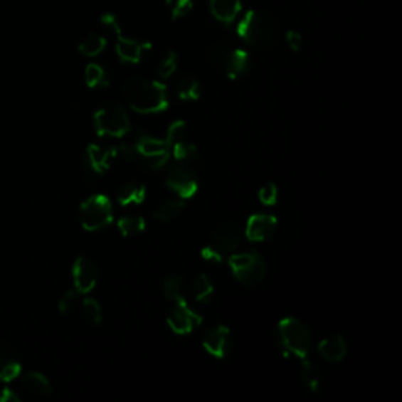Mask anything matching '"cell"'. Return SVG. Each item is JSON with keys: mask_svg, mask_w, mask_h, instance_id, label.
<instances>
[{"mask_svg": "<svg viewBox=\"0 0 402 402\" xmlns=\"http://www.w3.org/2000/svg\"><path fill=\"white\" fill-rule=\"evenodd\" d=\"M85 82L90 88H96L100 85H107V80H105V71L104 68L92 63L85 68Z\"/></svg>", "mask_w": 402, "mask_h": 402, "instance_id": "obj_32", "label": "cell"}, {"mask_svg": "<svg viewBox=\"0 0 402 402\" xmlns=\"http://www.w3.org/2000/svg\"><path fill=\"white\" fill-rule=\"evenodd\" d=\"M233 338L230 329H226L225 325H217V327L206 332V335L203 338V347L209 355L214 359L222 360L231 351Z\"/></svg>", "mask_w": 402, "mask_h": 402, "instance_id": "obj_12", "label": "cell"}, {"mask_svg": "<svg viewBox=\"0 0 402 402\" xmlns=\"http://www.w3.org/2000/svg\"><path fill=\"white\" fill-rule=\"evenodd\" d=\"M127 104L139 113H157L169 107L166 90L156 80L131 78L125 83Z\"/></svg>", "mask_w": 402, "mask_h": 402, "instance_id": "obj_1", "label": "cell"}, {"mask_svg": "<svg viewBox=\"0 0 402 402\" xmlns=\"http://www.w3.org/2000/svg\"><path fill=\"white\" fill-rule=\"evenodd\" d=\"M80 313H82L83 321L92 325H97L102 321V308L100 305V302L95 299L83 300L80 305Z\"/></svg>", "mask_w": 402, "mask_h": 402, "instance_id": "obj_29", "label": "cell"}, {"mask_svg": "<svg viewBox=\"0 0 402 402\" xmlns=\"http://www.w3.org/2000/svg\"><path fill=\"white\" fill-rule=\"evenodd\" d=\"M147 199V187L140 183H127L120 189L117 200L121 206H131V204H142Z\"/></svg>", "mask_w": 402, "mask_h": 402, "instance_id": "obj_20", "label": "cell"}, {"mask_svg": "<svg viewBox=\"0 0 402 402\" xmlns=\"http://www.w3.org/2000/svg\"><path fill=\"white\" fill-rule=\"evenodd\" d=\"M100 278V269L87 256H79L73 265L74 290L80 294H88L95 290Z\"/></svg>", "mask_w": 402, "mask_h": 402, "instance_id": "obj_11", "label": "cell"}, {"mask_svg": "<svg viewBox=\"0 0 402 402\" xmlns=\"http://www.w3.org/2000/svg\"><path fill=\"white\" fill-rule=\"evenodd\" d=\"M95 129L104 137H123L131 129V121L123 105L109 104L95 113Z\"/></svg>", "mask_w": 402, "mask_h": 402, "instance_id": "obj_5", "label": "cell"}, {"mask_svg": "<svg viewBox=\"0 0 402 402\" xmlns=\"http://www.w3.org/2000/svg\"><path fill=\"white\" fill-rule=\"evenodd\" d=\"M201 258L204 261L214 263V264H220L223 261L222 252H218V250L216 247H212V245H206V247L201 248Z\"/></svg>", "mask_w": 402, "mask_h": 402, "instance_id": "obj_39", "label": "cell"}, {"mask_svg": "<svg viewBox=\"0 0 402 402\" xmlns=\"http://www.w3.org/2000/svg\"><path fill=\"white\" fill-rule=\"evenodd\" d=\"M174 92H176L178 97L184 101H196L201 95V85L200 80L195 78L194 74H179L174 79Z\"/></svg>", "mask_w": 402, "mask_h": 402, "instance_id": "obj_19", "label": "cell"}, {"mask_svg": "<svg viewBox=\"0 0 402 402\" xmlns=\"http://www.w3.org/2000/svg\"><path fill=\"white\" fill-rule=\"evenodd\" d=\"M311 343L310 330L295 317H285L277 327V344L285 354H294L303 359L308 354Z\"/></svg>", "mask_w": 402, "mask_h": 402, "instance_id": "obj_3", "label": "cell"}, {"mask_svg": "<svg viewBox=\"0 0 402 402\" xmlns=\"http://www.w3.org/2000/svg\"><path fill=\"white\" fill-rule=\"evenodd\" d=\"M148 49H151L149 43H140L137 40H132V38H125L123 35L117 36L115 51L121 62L139 63L143 57V52Z\"/></svg>", "mask_w": 402, "mask_h": 402, "instance_id": "obj_15", "label": "cell"}, {"mask_svg": "<svg viewBox=\"0 0 402 402\" xmlns=\"http://www.w3.org/2000/svg\"><path fill=\"white\" fill-rule=\"evenodd\" d=\"M176 68H178V55H176V52L169 51L165 54V57H162L161 63H159V66H157V74L161 75V78H164V79H169L174 74V71H176Z\"/></svg>", "mask_w": 402, "mask_h": 402, "instance_id": "obj_33", "label": "cell"}, {"mask_svg": "<svg viewBox=\"0 0 402 402\" xmlns=\"http://www.w3.org/2000/svg\"><path fill=\"white\" fill-rule=\"evenodd\" d=\"M234 278L245 286H258L265 275V264L255 250L244 253H234L228 260Z\"/></svg>", "mask_w": 402, "mask_h": 402, "instance_id": "obj_4", "label": "cell"}, {"mask_svg": "<svg viewBox=\"0 0 402 402\" xmlns=\"http://www.w3.org/2000/svg\"><path fill=\"white\" fill-rule=\"evenodd\" d=\"M184 209V203L179 200H169L162 203L154 211V218L159 220V222H170V220L176 218L181 212Z\"/></svg>", "mask_w": 402, "mask_h": 402, "instance_id": "obj_27", "label": "cell"}, {"mask_svg": "<svg viewBox=\"0 0 402 402\" xmlns=\"http://www.w3.org/2000/svg\"><path fill=\"white\" fill-rule=\"evenodd\" d=\"M145 226H147L145 218L139 216H127V217H121L118 220V230L126 238L137 236V234L145 230Z\"/></svg>", "mask_w": 402, "mask_h": 402, "instance_id": "obj_26", "label": "cell"}, {"mask_svg": "<svg viewBox=\"0 0 402 402\" xmlns=\"http://www.w3.org/2000/svg\"><path fill=\"white\" fill-rule=\"evenodd\" d=\"M117 156H120L125 161L131 162L137 157V147H135V142H126L121 143V145L117 148Z\"/></svg>", "mask_w": 402, "mask_h": 402, "instance_id": "obj_38", "label": "cell"}, {"mask_svg": "<svg viewBox=\"0 0 402 402\" xmlns=\"http://www.w3.org/2000/svg\"><path fill=\"white\" fill-rule=\"evenodd\" d=\"M242 242V233L234 223L220 225L212 233V247H216L218 252H234Z\"/></svg>", "mask_w": 402, "mask_h": 402, "instance_id": "obj_14", "label": "cell"}, {"mask_svg": "<svg viewBox=\"0 0 402 402\" xmlns=\"http://www.w3.org/2000/svg\"><path fill=\"white\" fill-rule=\"evenodd\" d=\"M186 129H187L186 121H183V120L173 121V123L169 126V129H166V135H165L166 143H169V145L171 147L173 143L183 140L184 135H186Z\"/></svg>", "mask_w": 402, "mask_h": 402, "instance_id": "obj_35", "label": "cell"}, {"mask_svg": "<svg viewBox=\"0 0 402 402\" xmlns=\"http://www.w3.org/2000/svg\"><path fill=\"white\" fill-rule=\"evenodd\" d=\"M286 43L290 49H292L294 52H299L302 49V44H303V38L299 32H295V30H290V32L286 33Z\"/></svg>", "mask_w": 402, "mask_h": 402, "instance_id": "obj_40", "label": "cell"}, {"mask_svg": "<svg viewBox=\"0 0 402 402\" xmlns=\"http://www.w3.org/2000/svg\"><path fill=\"white\" fill-rule=\"evenodd\" d=\"M117 156V148L101 147V145H90L87 153L83 156V171L85 176L93 181L102 176V173L109 169V162L112 157Z\"/></svg>", "mask_w": 402, "mask_h": 402, "instance_id": "obj_9", "label": "cell"}, {"mask_svg": "<svg viewBox=\"0 0 402 402\" xmlns=\"http://www.w3.org/2000/svg\"><path fill=\"white\" fill-rule=\"evenodd\" d=\"M165 184L181 199H192L199 191V179H196L195 171L184 165L173 166L166 174Z\"/></svg>", "mask_w": 402, "mask_h": 402, "instance_id": "obj_10", "label": "cell"}, {"mask_svg": "<svg viewBox=\"0 0 402 402\" xmlns=\"http://www.w3.org/2000/svg\"><path fill=\"white\" fill-rule=\"evenodd\" d=\"M21 396L10 388H4L0 393V402H19Z\"/></svg>", "mask_w": 402, "mask_h": 402, "instance_id": "obj_41", "label": "cell"}, {"mask_svg": "<svg viewBox=\"0 0 402 402\" xmlns=\"http://www.w3.org/2000/svg\"><path fill=\"white\" fill-rule=\"evenodd\" d=\"M240 0H211L209 10L212 18L223 24H231L240 13Z\"/></svg>", "mask_w": 402, "mask_h": 402, "instance_id": "obj_17", "label": "cell"}, {"mask_svg": "<svg viewBox=\"0 0 402 402\" xmlns=\"http://www.w3.org/2000/svg\"><path fill=\"white\" fill-rule=\"evenodd\" d=\"M278 21L269 11H248L238 24V35L247 44L258 49H268L275 43Z\"/></svg>", "mask_w": 402, "mask_h": 402, "instance_id": "obj_2", "label": "cell"}, {"mask_svg": "<svg viewBox=\"0 0 402 402\" xmlns=\"http://www.w3.org/2000/svg\"><path fill=\"white\" fill-rule=\"evenodd\" d=\"M184 290V278L181 275H166L162 282V292L165 299L178 300L183 297Z\"/></svg>", "mask_w": 402, "mask_h": 402, "instance_id": "obj_28", "label": "cell"}, {"mask_svg": "<svg viewBox=\"0 0 402 402\" xmlns=\"http://www.w3.org/2000/svg\"><path fill=\"white\" fill-rule=\"evenodd\" d=\"M21 374V360L10 347L0 344V382H13Z\"/></svg>", "mask_w": 402, "mask_h": 402, "instance_id": "obj_16", "label": "cell"}, {"mask_svg": "<svg viewBox=\"0 0 402 402\" xmlns=\"http://www.w3.org/2000/svg\"><path fill=\"white\" fill-rule=\"evenodd\" d=\"M170 151L173 153L174 159L179 162H192L194 159H196V156H199V149H196L194 143L184 140L173 143L170 147Z\"/></svg>", "mask_w": 402, "mask_h": 402, "instance_id": "obj_30", "label": "cell"}, {"mask_svg": "<svg viewBox=\"0 0 402 402\" xmlns=\"http://www.w3.org/2000/svg\"><path fill=\"white\" fill-rule=\"evenodd\" d=\"M203 317L189 307L183 297L174 300V305L170 308L169 314H166V324H169L171 332L176 333V335L192 333L195 327H199Z\"/></svg>", "mask_w": 402, "mask_h": 402, "instance_id": "obj_8", "label": "cell"}, {"mask_svg": "<svg viewBox=\"0 0 402 402\" xmlns=\"http://www.w3.org/2000/svg\"><path fill=\"white\" fill-rule=\"evenodd\" d=\"M317 351H319L324 360H327L330 363H338L343 360L347 354L346 339L341 335L329 337L321 341L319 346H317Z\"/></svg>", "mask_w": 402, "mask_h": 402, "instance_id": "obj_18", "label": "cell"}, {"mask_svg": "<svg viewBox=\"0 0 402 402\" xmlns=\"http://www.w3.org/2000/svg\"><path fill=\"white\" fill-rule=\"evenodd\" d=\"M79 218L87 231H96L107 226L113 220L112 203L105 195H93L80 204Z\"/></svg>", "mask_w": 402, "mask_h": 402, "instance_id": "obj_6", "label": "cell"}, {"mask_svg": "<svg viewBox=\"0 0 402 402\" xmlns=\"http://www.w3.org/2000/svg\"><path fill=\"white\" fill-rule=\"evenodd\" d=\"M137 147V156H142L143 162L148 165V169L157 170L166 164L170 156V145L165 139H156L151 135L140 134L135 140Z\"/></svg>", "mask_w": 402, "mask_h": 402, "instance_id": "obj_7", "label": "cell"}, {"mask_svg": "<svg viewBox=\"0 0 402 402\" xmlns=\"http://www.w3.org/2000/svg\"><path fill=\"white\" fill-rule=\"evenodd\" d=\"M191 290H192V294H194V297H195L196 302L206 303L211 299V295L214 294V285H212V282L208 278V275L201 274V275L195 277L192 280Z\"/></svg>", "mask_w": 402, "mask_h": 402, "instance_id": "obj_25", "label": "cell"}, {"mask_svg": "<svg viewBox=\"0 0 402 402\" xmlns=\"http://www.w3.org/2000/svg\"><path fill=\"white\" fill-rule=\"evenodd\" d=\"M228 54H230V51L226 49L222 43L212 44V46L206 52L208 63L211 66L217 68V70H223L225 63H226V58H228Z\"/></svg>", "mask_w": 402, "mask_h": 402, "instance_id": "obj_31", "label": "cell"}, {"mask_svg": "<svg viewBox=\"0 0 402 402\" xmlns=\"http://www.w3.org/2000/svg\"><path fill=\"white\" fill-rule=\"evenodd\" d=\"M80 295H82V294L78 292L75 290L65 292L63 297L60 299V302H58V311H60V313H62V314H70L71 311H73L75 307H78Z\"/></svg>", "mask_w": 402, "mask_h": 402, "instance_id": "obj_36", "label": "cell"}, {"mask_svg": "<svg viewBox=\"0 0 402 402\" xmlns=\"http://www.w3.org/2000/svg\"><path fill=\"white\" fill-rule=\"evenodd\" d=\"M248 65H250L248 52L236 49V51H231L228 54V58H226L223 70L231 79H236L240 74H244L248 70Z\"/></svg>", "mask_w": 402, "mask_h": 402, "instance_id": "obj_22", "label": "cell"}, {"mask_svg": "<svg viewBox=\"0 0 402 402\" xmlns=\"http://www.w3.org/2000/svg\"><path fill=\"white\" fill-rule=\"evenodd\" d=\"M258 199H260V201L265 204V206H272V204H275L278 200V187L274 183H268L260 189Z\"/></svg>", "mask_w": 402, "mask_h": 402, "instance_id": "obj_37", "label": "cell"}, {"mask_svg": "<svg viewBox=\"0 0 402 402\" xmlns=\"http://www.w3.org/2000/svg\"><path fill=\"white\" fill-rule=\"evenodd\" d=\"M21 384L30 394H35V396H49L52 393L51 382L48 381L46 376H43L40 373L24 374L22 376Z\"/></svg>", "mask_w": 402, "mask_h": 402, "instance_id": "obj_21", "label": "cell"}, {"mask_svg": "<svg viewBox=\"0 0 402 402\" xmlns=\"http://www.w3.org/2000/svg\"><path fill=\"white\" fill-rule=\"evenodd\" d=\"M278 220L269 214H255L247 220L245 236L253 242L269 239L275 233Z\"/></svg>", "mask_w": 402, "mask_h": 402, "instance_id": "obj_13", "label": "cell"}, {"mask_svg": "<svg viewBox=\"0 0 402 402\" xmlns=\"http://www.w3.org/2000/svg\"><path fill=\"white\" fill-rule=\"evenodd\" d=\"M300 376H302L303 384H305V386L310 391L316 393V391L321 390L322 373H321L319 368L313 365V363L308 361V360H303L302 366H300Z\"/></svg>", "mask_w": 402, "mask_h": 402, "instance_id": "obj_23", "label": "cell"}, {"mask_svg": "<svg viewBox=\"0 0 402 402\" xmlns=\"http://www.w3.org/2000/svg\"><path fill=\"white\" fill-rule=\"evenodd\" d=\"M105 49V38L97 33H88L79 43V52L85 57H96Z\"/></svg>", "mask_w": 402, "mask_h": 402, "instance_id": "obj_24", "label": "cell"}, {"mask_svg": "<svg viewBox=\"0 0 402 402\" xmlns=\"http://www.w3.org/2000/svg\"><path fill=\"white\" fill-rule=\"evenodd\" d=\"M165 4L169 6L173 19L187 16L194 9V0H165Z\"/></svg>", "mask_w": 402, "mask_h": 402, "instance_id": "obj_34", "label": "cell"}]
</instances>
